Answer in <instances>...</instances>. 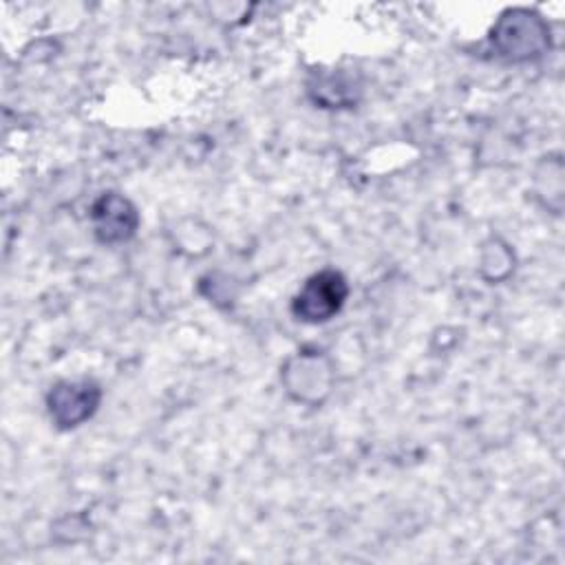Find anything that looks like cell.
<instances>
[{"label":"cell","mask_w":565,"mask_h":565,"mask_svg":"<svg viewBox=\"0 0 565 565\" xmlns=\"http://www.w3.org/2000/svg\"><path fill=\"white\" fill-rule=\"evenodd\" d=\"M102 388L93 380H66L55 384L46 395L51 419L60 428H75L97 411Z\"/></svg>","instance_id":"cell-3"},{"label":"cell","mask_w":565,"mask_h":565,"mask_svg":"<svg viewBox=\"0 0 565 565\" xmlns=\"http://www.w3.org/2000/svg\"><path fill=\"white\" fill-rule=\"evenodd\" d=\"M349 296L347 278L335 269H322L309 276L291 300V313L309 324L331 320Z\"/></svg>","instance_id":"cell-2"},{"label":"cell","mask_w":565,"mask_h":565,"mask_svg":"<svg viewBox=\"0 0 565 565\" xmlns=\"http://www.w3.org/2000/svg\"><path fill=\"white\" fill-rule=\"evenodd\" d=\"M320 364L318 355H300L289 364L285 380L296 399L316 402L320 391H329V373Z\"/></svg>","instance_id":"cell-5"},{"label":"cell","mask_w":565,"mask_h":565,"mask_svg":"<svg viewBox=\"0 0 565 565\" xmlns=\"http://www.w3.org/2000/svg\"><path fill=\"white\" fill-rule=\"evenodd\" d=\"M492 51L508 62H525L550 49V26L527 9H508L490 31Z\"/></svg>","instance_id":"cell-1"},{"label":"cell","mask_w":565,"mask_h":565,"mask_svg":"<svg viewBox=\"0 0 565 565\" xmlns=\"http://www.w3.org/2000/svg\"><path fill=\"white\" fill-rule=\"evenodd\" d=\"M93 232L99 243L115 245L135 236L139 227L137 207L117 192H104L90 207Z\"/></svg>","instance_id":"cell-4"}]
</instances>
